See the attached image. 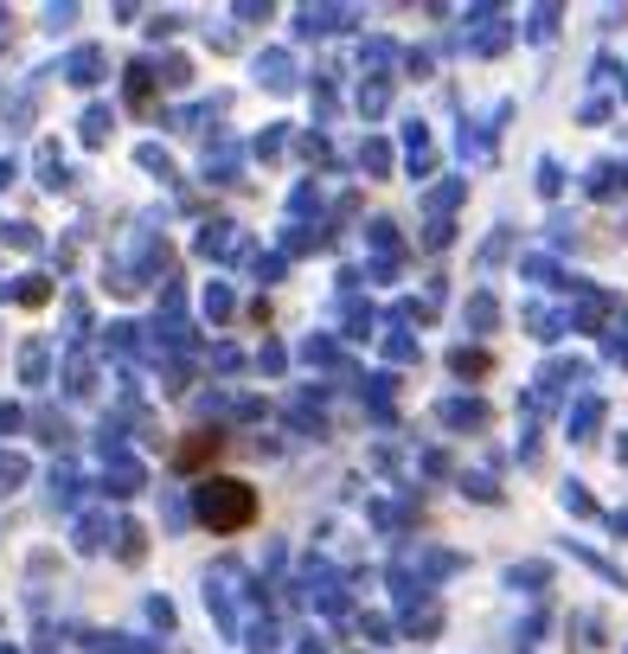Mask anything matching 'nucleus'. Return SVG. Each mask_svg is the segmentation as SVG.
Wrapping results in <instances>:
<instances>
[{
    "label": "nucleus",
    "mask_w": 628,
    "mask_h": 654,
    "mask_svg": "<svg viewBox=\"0 0 628 654\" xmlns=\"http://www.w3.org/2000/svg\"><path fill=\"white\" fill-rule=\"evenodd\" d=\"M199 507H206V520L218 526V533H232V526L251 520V495L237 488V481H206V495H199Z\"/></svg>",
    "instance_id": "nucleus-1"
}]
</instances>
